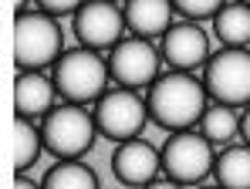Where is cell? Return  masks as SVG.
I'll return each mask as SVG.
<instances>
[{"instance_id":"8fae6325","label":"cell","mask_w":250,"mask_h":189,"mask_svg":"<svg viewBox=\"0 0 250 189\" xmlns=\"http://www.w3.org/2000/svg\"><path fill=\"white\" fill-rule=\"evenodd\" d=\"M112 172L122 186H152L159 176V149L139 135L119 142L112 155Z\"/></svg>"},{"instance_id":"e0dca14e","label":"cell","mask_w":250,"mask_h":189,"mask_svg":"<svg viewBox=\"0 0 250 189\" xmlns=\"http://www.w3.org/2000/svg\"><path fill=\"white\" fill-rule=\"evenodd\" d=\"M41 186L44 189H95L98 186V176L84 162H78V159H58V166L47 169Z\"/></svg>"},{"instance_id":"cb8c5ba5","label":"cell","mask_w":250,"mask_h":189,"mask_svg":"<svg viewBox=\"0 0 250 189\" xmlns=\"http://www.w3.org/2000/svg\"><path fill=\"white\" fill-rule=\"evenodd\" d=\"M112 3H115V0H112Z\"/></svg>"},{"instance_id":"9a60e30c","label":"cell","mask_w":250,"mask_h":189,"mask_svg":"<svg viewBox=\"0 0 250 189\" xmlns=\"http://www.w3.org/2000/svg\"><path fill=\"white\" fill-rule=\"evenodd\" d=\"M213 31L223 47H247L250 44V7L247 3H223L213 14Z\"/></svg>"},{"instance_id":"7a4b0ae2","label":"cell","mask_w":250,"mask_h":189,"mask_svg":"<svg viewBox=\"0 0 250 189\" xmlns=\"http://www.w3.org/2000/svg\"><path fill=\"white\" fill-rule=\"evenodd\" d=\"M61 24L44 10H17L14 17V64L17 71L51 68L61 54Z\"/></svg>"},{"instance_id":"5bb4252c","label":"cell","mask_w":250,"mask_h":189,"mask_svg":"<svg viewBox=\"0 0 250 189\" xmlns=\"http://www.w3.org/2000/svg\"><path fill=\"white\" fill-rule=\"evenodd\" d=\"M209 176L223 189H250V146H233L213 155Z\"/></svg>"},{"instance_id":"44dd1931","label":"cell","mask_w":250,"mask_h":189,"mask_svg":"<svg viewBox=\"0 0 250 189\" xmlns=\"http://www.w3.org/2000/svg\"><path fill=\"white\" fill-rule=\"evenodd\" d=\"M237 135H244V146H250V102L244 105V115H240V128Z\"/></svg>"},{"instance_id":"4fadbf2b","label":"cell","mask_w":250,"mask_h":189,"mask_svg":"<svg viewBox=\"0 0 250 189\" xmlns=\"http://www.w3.org/2000/svg\"><path fill=\"white\" fill-rule=\"evenodd\" d=\"M122 21L135 38H163V31L172 21V3L169 0H125Z\"/></svg>"},{"instance_id":"9c48e42d","label":"cell","mask_w":250,"mask_h":189,"mask_svg":"<svg viewBox=\"0 0 250 189\" xmlns=\"http://www.w3.org/2000/svg\"><path fill=\"white\" fill-rule=\"evenodd\" d=\"M122 10L112 0H84L75 10V38L82 41V47L108 51L115 41H122Z\"/></svg>"},{"instance_id":"277c9868","label":"cell","mask_w":250,"mask_h":189,"mask_svg":"<svg viewBox=\"0 0 250 189\" xmlns=\"http://www.w3.org/2000/svg\"><path fill=\"white\" fill-rule=\"evenodd\" d=\"M203 64L207 98L230 108H244L250 102V47H220Z\"/></svg>"},{"instance_id":"52a82bcc","label":"cell","mask_w":250,"mask_h":189,"mask_svg":"<svg viewBox=\"0 0 250 189\" xmlns=\"http://www.w3.org/2000/svg\"><path fill=\"white\" fill-rule=\"evenodd\" d=\"M91 118H95V132H102L112 142H125L142 132V125L149 122V112H146V98L135 95L132 88H115V91L105 88L95 98Z\"/></svg>"},{"instance_id":"6da1fadb","label":"cell","mask_w":250,"mask_h":189,"mask_svg":"<svg viewBox=\"0 0 250 189\" xmlns=\"http://www.w3.org/2000/svg\"><path fill=\"white\" fill-rule=\"evenodd\" d=\"M203 108H207V88L193 71L169 68L149 81L146 112L159 128H166V132L193 128L200 122Z\"/></svg>"},{"instance_id":"ba28073f","label":"cell","mask_w":250,"mask_h":189,"mask_svg":"<svg viewBox=\"0 0 250 189\" xmlns=\"http://www.w3.org/2000/svg\"><path fill=\"white\" fill-rule=\"evenodd\" d=\"M108 51H112L108 61H105V64H108V78H115L119 88L139 91V88H149V81L159 75L163 58H159V51H156L146 38L115 41Z\"/></svg>"},{"instance_id":"7402d4cb","label":"cell","mask_w":250,"mask_h":189,"mask_svg":"<svg viewBox=\"0 0 250 189\" xmlns=\"http://www.w3.org/2000/svg\"><path fill=\"white\" fill-rule=\"evenodd\" d=\"M24 3H27V0H14V10H24Z\"/></svg>"},{"instance_id":"2e32d148","label":"cell","mask_w":250,"mask_h":189,"mask_svg":"<svg viewBox=\"0 0 250 189\" xmlns=\"http://www.w3.org/2000/svg\"><path fill=\"white\" fill-rule=\"evenodd\" d=\"M203 132V139L207 142H213V146H227L233 135H237V128H240V115L233 112L230 105H207L203 108V115H200V122H196Z\"/></svg>"},{"instance_id":"603a6c76","label":"cell","mask_w":250,"mask_h":189,"mask_svg":"<svg viewBox=\"0 0 250 189\" xmlns=\"http://www.w3.org/2000/svg\"><path fill=\"white\" fill-rule=\"evenodd\" d=\"M237 3H247V7H250V0H237Z\"/></svg>"},{"instance_id":"7c38bea8","label":"cell","mask_w":250,"mask_h":189,"mask_svg":"<svg viewBox=\"0 0 250 189\" xmlns=\"http://www.w3.org/2000/svg\"><path fill=\"white\" fill-rule=\"evenodd\" d=\"M54 105V81L44 71H17L14 78V112L21 118H41Z\"/></svg>"},{"instance_id":"d6986e66","label":"cell","mask_w":250,"mask_h":189,"mask_svg":"<svg viewBox=\"0 0 250 189\" xmlns=\"http://www.w3.org/2000/svg\"><path fill=\"white\" fill-rule=\"evenodd\" d=\"M172 3V14H183L186 21H203V17H213L227 0H169Z\"/></svg>"},{"instance_id":"30bf717a","label":"cell","mask_w":250,"mask_h":189,"mask_svg":"<svg viewBox=\"0 0 250 189\" xmlns=\"http://www.w3.org/2000/svg\"><path fill=\"white\" fill-rule=\"evenodd\" d=\"M159 58L176 71H193L209 58V41L207 31L196 21H183V24H169L163 31L159 44Z\"/></svg>"},{"instance_id":"3957f363","label":"cell","mask_w":250,"mask_h":189,"mask_svg":"<svg viewBox=\"0 0 250 189\" xmlns=\"http://www.w3.org/2000/svg\"><path fill=\"white\" fill-rule=\"evenodd\" d=\"M51 81H54V91L64 102L88 105L108 88V64L91 47H71V51L58 54Z\"/></svg>"},{"instance_id":"ac0fdd59","label":"cell","mask_w":250,"mask_h":189,"mask_svg":"<svg viewBox=\"0 0 250 189\" xmlns=\"http://www.w3.org/2000/svg\"><path fill=\"white\" fill-rule=\"evenodd\" d=\"M44 152V142H41V128L31 122V118H21L14 122V169L24 172L31 169Z\"/></svg>"},{"instance_id":"8992f818","label":"cell","mask_w":250,"mask_h":189,"mask_svg":"<svg viewBox=\"0 0 250 189\" xmlns=\"http://www.w3.org/2000/svg\"><path fill=\"white\" fill-rule=\"evenodd\" d=\"M41 142L54 159H82L95 142V118L75 102L61 108L51 105L41 122Z\"/></svg>"},{"instance_id":"5b68a950","label":"cell","mask_w":250,"mask_h":189,"mask_svg":"<svg viewBox=\"0 0 250 189\" xmlns=\"http://www.w3.org/2000/svg\"><path fill=\"white\" fill-rule=\"evenodd\" d=\"M213 155H216L213 142H207L193 128H179L159 149V172H166L169 183H176V186H196L209 176Z\"/></svg>"},{"instance_id":"ffe728a7","label":"cell","mask_w":250,"mask_h":189,"mask_svg":"<svg viewBox=\"0 0 250 189\" xmlns=\"http://www.w3.org/2000/svg\"><path fill=\"white\" fill-rule=\"evenodd\" d=\"M34 3H38V10L51 14V17H64V14H75L84 0H34Z\"/></svg>"}]
</instances>
